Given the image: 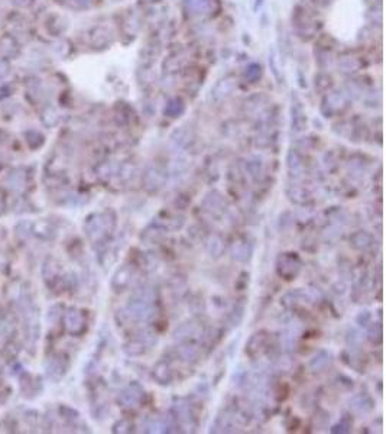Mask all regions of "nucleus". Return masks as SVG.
<instances>
[{
  "label": "nucleus",
  "mask_w": 386,
  "mask_h": 434,
  "mask_svg": "<svg viewBox=\"0 0 386 434\" xmlns=\"http://www.w3.org/2000/svg\"><path fill=\"white\" fill-rule=\"evenodd\" d=\"M3 207H5V204H3V197H2V194H0V214H2V212H3Z\"/></svg>",
  "instance_id": "5"
},
{
  "label": "nucleus",
  "mask_w": 386,
  "mask_h": 434,
  "mask_svg": "<svg viewBox=\"0 0 386 434\" xmlns=\"http://www.w3.org/2000/svg\"><path fill=\"white\" fill-rule=\"evenodd\" d=\"M22 184V175L20 174H16V172H10L9 174V186L10 187H18Z\"/></svg>",
  "instance_id": "2"
},
{
  "label": "nucleus",
  "mask_w": 386,
  "mask_h": 434,
  "mask_svg": "<svg viewBox=\"0 0 386 434\" xmlns=\"http://www.w3.org/2000/svg\"><path fill=\"white\" fill-rule=\"evenodd\" d=\"M8 71H9V65H8V62L3 61V60H0V79H2V77H5V75L8 74Z\"/></svg>",
  "instance_id": "3"
},
{
  "label": "nucleus",
  "mask_w": 386,
  "mask_h": 434,
  "mask_svg": "<svg viewBox=\"0 0 386 434\" xmlns=\"http://www.w3.org/2000/svg\"><path fill=\"white\" fill-rule=\"evenodd\" d=\"M13 3L18 5V6H22V8H26L32 3V0H13Z\"/></svg>",
  "instance_id": "4"
},
{
  "label": "nucleus",
  "mask_w": 386,
  "mask_h": 434,
  "mask_svg": "<svg viewBox=\"0 0 386 434\" xmlns=\"http://www.w3.org/2000/svg\"><path fill=\"white\" fill-rule=\"evenodd\" d=\"M0 54L3 57H15L18 54V45L16 42L9 38V36H5L2 41H0Z\"/></svg>",
  "instance_id": "1"
}]
</instances>
